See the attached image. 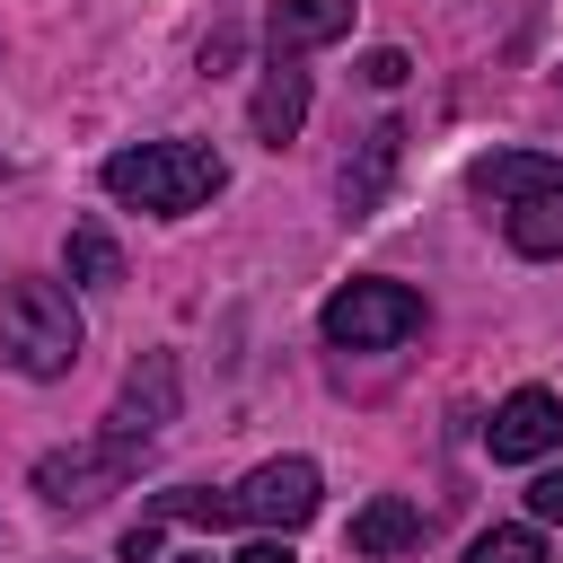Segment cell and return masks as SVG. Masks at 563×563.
<instances>
[{"mask_svg":"<svg viewBox=\"0 0 563 563\" xmlns=\"http://www.w3.org/2000/svg\"><path fill=\"white\" fill-rule=\"evenodd\" d=\"M220 185H229V167H220V150H202V141H141V150H114V158H106V194L132 202V211H158V220L202 211Z\"/></svg>","mask_w":563,"mask_h":563,"instance_id":"cell-1","label":"cell"},{"mask_svg":"<svg viewBox=\"0 0 563 563\" xmlns=\"http://www.w3.org/2000/svg\"><path fill=\"white\" fill-rule=\"evenodd\" d=\"M79 343H88V325H79L62 282H9L0 290V352L18 378H62L79 361Z\"/></svg>","mask_w":563,"mask_h":563,"instance_id":"cell-2","label":"cell"},{"mask_svg":"<svg viewBox=\"0 0 563 563\" xmlns=\"http://www.w3.org/2000/svg\"><path fill=\"white\" fill-rule=\"evenodd\" d=\"M141 457H150V440L97 431V440H79V449H53V457H35V493H44L53 510H97L106 493H123V484L141 475Z\"/></svg>","mask_w":563,"mask_h":563,"instance_id":"cell-3","label":"cell"},{"mask_svg":"<svg viewBox=\"0 0 563 563\" xmlns=\"http://www.w3.org/2000/svg\"><path fill=\"white\" fill-rule=\"evenodd\" d=\"M405 334H422V290H405V282H343L325 299V343L334 352H387Z\"/></svg>","mask_w":563,"mask_h":563,"instance_id":"cell-4","label":"cell"},{"mask_svg":"<svg viewBox=\"0 0 563 563\" xmlns=\"http://www.w3.org/2000/svg\"><path fill=\"white\" fill-rule=\"evenodd\" d=\"M229 501H238V528H308L317 501H325V484H317L308 457H264Z\"/></svg>","mask_w":563,"mask_h":563,"instance_id":"cell-5","label":"cell"},{"mask_svg":"<svg viewBox=\"0 0 563 563\" xmlns=\"http://www.w3.org/2000/svg\"><path fill=\"white\" fill-rule=\"evenodd\" d=\"M176 405H185V369H176V352H141V361L123 369V387H114L106 431H123V440H158V431L176 422Z\"/></svg>","mask_w":563,"mask_h":563,"instance_id":"cell-6","label":"cell"},{"mask_svg":"<svg viewBox=\"0 0 563 563\" xmlns=\"http://www.w3.org/2000/svg\"><path fill=\"white\" fill-rule=\"evenodd\" d=\"M563 440V405H554V387H510L501 405H493V422H484V449L501 457V466H528V457H545Z\"/></svg>","mask_w":563,"mask_h":563,"instance_id":"cell-7","label":"cell"},{"mask_svg":"<svg viewBox=\"0 0 563 563\" xmlns=\"http://www.w3.org/2000/svg\"><path fill=\"white\" fill-rule=\"evenodd\" d=\"M396 158H405V123H369V132L343 150V176H334V194H343V211H352V220H369V211L387 202V185H396Z\"/></svg>","mask_w":563,"mask_h":563,"instance_id":"cell-8","label":"cell"},{"mask_svg":"<svg viewBox=\"0 0 563 563\" xmlns=\"http://www.w3.org/2000/svg\"><path fill=\"white\" fill-rule=\"evenodd\" d=\"M246 123H255V141H264V150L299 141V123H308V70H299V53H273V62H264Z\"/></svg>","mask_w":563,"mask_h":563,"instance_id":"cell-9","label":"cell"},{"mask_svg":"<svg viewBox=\"0 0 563 563\" xmlns=\"http://www.w3.org/2000/svg\"><path fill=\"white\" fill-rule=\"evenodd\" d=\"M501 238L519 246V255H563V176L554 185H528L519 202H501Z\"/></svg>","mask_w":563,"mask_h":563,"instance_id":"cell-10","label":"cell"},{"mask_svg":"<svg viewBox=\"0 0 563 563\" xmlns=\"http://www.w3.org/2000/svg\"><path fill=\"white\" fill-rule=\"evenodd\" d=\"M563 176V158H545V150H493V158H475L466 167V185H475V202H519L528 185H554Z\"/></svg>","mask_w":563,"mask_h":563,"instance_id":"cell-11","label":"cell"},{"mask_svg":"<svg viewBox=\"0 0 563 563\" xmlns=\"http://www.w3.org/2000/svg\"><path fill=\"white\" fill-rule=\"evenodd\" d=\"M405 545H422V510H413L405 493H378V501L352 510V554L387 563V554H405Z\"/></svg>","mask_w":563,"mask_h":563,"instance_id":"cell-12","label":"cell"},{"mask_svg":"<svg viewBox=\"0 0 563 563\" xmlns=\"http://www.w3.org/2000/svg\"><path fill=\"white\" fill-rule=\"evenodd\" d=\"M352 35V0H273V53H308Z\"/></svg>","mask_w":563,"mask_h":563,"instance_id":"cell-13","label":"cell"},{"mask_svg":"<svg viewBox=\"0 0 563 563\" xmlns=\"http://www.w3.org/2000/svg\"><path fill=\"white\" fill-rule=\"evenodd\" d=\"M62 264H70L79 290H114V282H123V246H114L97 220H79V229L62 238Z\"/></svg>","mask_w":563,"mask_h":563,"instance_id":"cell-14","label":"cell"},{"mask_svg":"<svg viewBox=\"0 0 563 563\" xmlns=\"http://www.w3.org/2000/svg\"><path fill=\"white\" fill-rule=\"evenodd\" d=\"M466 563H545V537L537 528H484L466 545Z\"/></svg>","mask_w":563,"mask_h":563,"instance_id":"cell-15","label":"cell"},{"mask_svg":"<svg viewBox=\"0 0 563 563\" xmlns=\"http://www.w3.org/2000/svg\"><path fill=\"white\" fill-rule=\"evenodd\" d=\"M158 545H167V519H150V510H141V519L123 528V563H158Z\"/></svg>","mask_w":563,"mask_h":563,"instance_id":"cell-16","label":"cell"},{"mask_svg":"<svg viewBox=\"0 0 563 563\" xmlns=\"http://www.w3.org/2000/svg\"><path fill=\"white\" fill-rule=\"evenodd\" d=\"M528 510H537L545 528H563V466H545V475L528 484Z\"/></svg>","mask_w":563,"mask_h":563,"instance_id":"cell-17","label":"cell"},{"mask_svg":"<svg viewBox=\"0 0 563 563\" xmlns=\"http://www.w3.org/2000/svg\"><path fill=\"white\" fill-rule=\"evenodd\" d=\"M405 70H413V62H405L396 44H378V53L361 62V79H369V88H405Z\"/></svg>","mask_w":563,"mask_h":563,"instance_id":"cell-18","label":"cell"},{"mask_svg":"<svg viewBox=\"0 0 563 563\" xmlns=\"http://www.w3.org/2000/svg\"><path fill=\"white\" fill-rule=\"evenodd\" d=\"M229 563H299V554H290L282 537H264V545H246V554H229Z\"/></svg>","mask_w":563,"mask_h":563,"instance_id":"cell-19","label":"cell"},{"mask_svg":"<svg viewBox=\"0 0 563 563\" xmlns=\"http://www.w3.org/2000/svg\"><path fill=\"white\" fill-rule=\"evenodd\" d=\"M176 563H211V554H176Z\"/></svg>","mask_w":563,"mask_h":563,"instance_id":"cell-20","label":"cell"}]
</instances>
